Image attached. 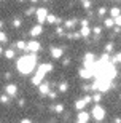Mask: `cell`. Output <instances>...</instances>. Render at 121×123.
Here are the masks:
<instances>
[{
  "mask_svg": "<svg viewBox=\"0 0 121 123\" xmlns=\"http://www.w3.org/2000/svg\"><path fill=\"white\" fill-rule=\"evenodd\" d=\"M16 66H18V70L21 74H30L32 69L35 67V56H32V55L23 56V58L18 61Z\"/></svg>",
  "mask_w": 121,
  "mask_h": 123,
  "instance_id": "6da1fadb",
  "label": "cell"
},
{
  "mask_svg": "<svg viewBox=\"0 0 121 123\" xmlns=\"http://www.w3.org/2000/svg\"><path fill=\"white\" fill-rule=\"evenodd\" d=\"M51 69H53V66H51V64H41L40 67H38V70H37L35 77L32 78V83H34V85H40L41 80H43V77H45V74L49 72Z\"/></svg>",
  "mask_w": 121,
  "mask_h": 123,
  "instance_id": "7a4b0ae2",
  "label": "cell"
},
{
  "mask_svg": "<svg viewBox=\"0 0 121 123\" xmlns=\"http://www.w3.org/2000/svg\"><path fill=\"white\" fill-rule=\"evenodd\" d=\"M91 114H92V117H94L96 120H104V117H105V110H104V107H100V105H96Z\"/></svg>",
  "mask_w": 121,
  "mask_h": 123,
  "instance_id": "3957f363",
  "label": "cell"
},
{
  "mask_svg": "<svg viewBox=\"0 0 121 123\" xmlns=\"http://www.w3.org/2000/svg\"><path fill=\"white\" fill-rule=\"evenodd\" d=\"M35 13H37V19H38V23H40V24H41V23H45L46 18H48V13H46V10H45V8H38Z\"/></svg>",
  "mask_w": 121,
  "mask_h": 123,
  "instance_id": "277c9868",
  "label": "cell"
},
{
  "mask_svg": "<svg viewBox=\"0 0 121 123\" xmlns=\"http://www.w3.org/2000/svg\"><path fill=\"white\" fill-rule=\"evenodd\" d=\"M27 51H38L40 50V43L38 42H35V40H32V42H29L27 43V48H26Z\"/></svg>",
  "mask_w": 121,
  "mask_h": 123,
  "instance_id": "5b68a950",
  "label": "cell"
},
{
  "mask_svg": "<svg viewBox=\"0 0 121 123\" xmlns=\"http://www.w3.org/2000/svg\"><path fill=\"white\" fill-rule=\"evenodd\" d=\"M41 31H43V29H41V26H40V24H38V26H34V27H32V31H30V35H32V37L40 35V34H41Z\"/></svg>",
  "mask_w": 121,
  "mask_h": 123,
  "instance_id": "8992f818",
  "label": "cell"
},
{
  "mask_svg": "<svg viewBox=\"0 0 121 123\" xmlns=\"http://www.w3.org/2000/svg\"><path fill=\"white\" fill-rule=\"evenodd\" d=\"M51 56H53L54 59H59V58L62 56V50H61V48H53V50H51Z\"/></svg>",
  "mask_w": 121,
  "mask_h": 123,
  "instance_id": "52a82bcc",
  "label": "cell"
},
{
  "mask_svg": "<svg viewBox=\"0 0 121 123\" xmlns=\"http://www.w3.org/2000/svg\"><path fill=\"white\" fill-rule=\"evenodd\" d=\"M88 120H89V114H86V112H80L78 114V122L80 123H85Z\"/></svg>",
  "mask_w": 121,
  "mask_h": 123,
  "instance_id": "ba28073f",
  "label": "cell"
},
{
  "mask_svg": "<svg viewBox=\"0 0 121 123\" xmlns=\"http://www.w3.org/2000/svg\"><path fill=\"white\" fill-rule=\"evenodd\" d=\"M5 90H6V93H8L10 96H14V94H16V91H18V88L14 86V85H8Z\"/></svg>",
  "mask_w": 121,
  "mask_h": 123,
  "instance_id": "9c48e42d",
  "label": "cell"
},
{
  "mask_svg": "<svg viewBox=\"0 0 121 123\" xmlns=\"http://www.w3.org/2000/svg\"><path fill=\"white\" fill-rule=\"evenodd\" d=\"M81 35H83V37H88V35H89V24L81 26Z\"/></svg>",
  "mask_w": 121,
  "mask_h": 123,
  "instance_id": "30bf717a",
  "label": "cell"
},
{
  "mask_svg": "<svg viewBox=\"0 0 121 123\" xmlns=\"http://www.w3.org/2000/svg\"><path fill=\"white\" fill-rule=\"evenodd\" d=\"M40 93L41 94H48L49 93V86L46 83H40Z\"/></svg>",
  "mask_w": 121,
  "mask_h": 123,
  "instance_id": "8fae6325",
  "label": "cell"
},
{
  "mask_svg": "<svg viewBox=\"0 0 121 123\" xmlns=\"http://www.w3.org/2000/svg\"><path fill=\"white\" fill-rule=\"evenodd\" d=\"M86 104H88V102H86L85 99H80V101H76V104H75V107H76V109H78V110H81V109H83V107H85Z\"/></svg>",
  "mask_w": 121,
  "mask_h": 123,
  "instance_id": "7c38bea8",
  "label": "cell"
},
{
  "mask_svg": "<svg viewBox=\"0 0 121 123\" xmlns=\"http://www.w3.org/2000/svg\"><path fill=\"white\" fill-rule=\"evenodd\" d=\"M67 88H69V85L65 82L59 83V91H61V93H65V91H67Z\"/></svg>",
  "mask_w": 121,
  "mask_h": 123,
  "instance_id": "4fadbf2b",
  "label": "cell"
},
{
  "mask_svg": "<svg viewBox=\"0 0 121 123\" xmlns=\"http://www.w3.org/2000/svg\"><path fill=\"white\" fill-rule=\"evenodd\" d=\"M110 14H112V18L120 16V8H112V10H110Z\"/></svg>",
  "mask_w": 121,
  "mask_h": 123,
  "instance_id": "5bb4252c",
  "label": "cell"
},
{
  "mask_svg": "<svg viewBox=\"0 0 121 123\" xmlns=\"http://www.w3.org/2000/svg\"><path fill=\"white\" fill-rule=\"evenodd\" d=\"M105 26H107V27H113V26H115V19H112V18L105 19Z\"/></svg>",
  "mask_w": 121,
  "mask_h": 123,
  "instance_id": "9a60e30c",
  "label": "cell"
},
{
  "mask_svg": "<svg viewBox=\"0 0 121 123\" xmlns=\"http://www.w3.org/2000/svg\"><path fill=\"white\" fill-rule=\"evenodd\" d=\"M46 21H48L49 24H54L56 21H58V19H56V16H54V14H48V18H46Z\"/></svg>",
  "mask_w": 121,
  "mask_h": 123,
  "instance_id": "2e32d148",
  "label": "cell"
},
{
  "mask_svg": "<svg viewBox=\"0 0 121 123\" xmlns=\"http://www.w3.org/2000/svg\"><path fill=\"white\" fill-rule=\"evenodd\" d=\"M73 26H75V19H73V21H72V19L65 21V27H67V29H72Z\"/></svg>",
  "mask_w": 121,
  "mask_h": 123,
  "instance_id": "e0dca14e",
  "label": "cell"
},
{
  "mask_svg": "<svg viewBox=\"0 0 121 123\" xmlns=\"http://www.w3.org/2000/svg\"><path fill=\"white\" fill-rule=\"evenodd\" d=\"M112 62H113V64H120V62H121V53H118V55L115 56V58H113Z\"/></svg>",
  "mask_w": 121,
  "mask_h": 123,
  "instance_id": "ac0fdd59",
  "label": "cell"
},
{
  "mask_svg": "<svg viewBox=\"0 0 121 123\" xmlns=\"http://www.w3.org/2000/svg\"><path fill=\"white\" fill-rule=\"evenodd\" d=\"M16 46H18V50H26V48H27V45L24 43V42H18Z\"/></svg>",
  "mask_w": 121,
  "mask_h": 123,
  "instance_id": "d6986e66",
  "label": "cell"
},
{
  "mask_svg": "<svg viewBox=\"0 0 121 123\" xmlns=\"http://www.w3.org/2000/svg\"><path fill=\"white\" fill-rule=\"evenodd\" d=\"M5 56H6L8 59H11V58L14 56V51L13 50H6V51H5Z\"/></svg>",
  "mask_w": 121,
  "mask_h": 123,
  "instance_id": "ffe728a7",
  "label": "cell"
},
{
  "mask_svg": "<svg viewBox=\"0 0 121 123\" xmlns=\"http://www.w3.org/2000/svg\"><path fill=\"white\" fill-rule=\"evenodd\" d=\"M62 110H64V105H62V104L56 105V112H58V114H61V112H62Z\"/></svg>",
  "mask_w": 121,
  "mask_h": 123,
  "instance_id": "44dd1931",
  "label": "cell"
},
{
  "mask_svg": "<svg viewBox=\"0 0 121 123\" xmlns=\"http://www.w3.org/2000/svg\"><path fill=\"white\" fill-rule=\"evenodd\" d=\"M13 26H14V27H19V26H21V19H14Z\"/></svg>",
  "mask_w": 121,
  "mask_h": 123,
  "instance_id": "7402d4cb",
  "label": "cell"
},
{
  "mask_svg": "<svg viewBox=\"0 0 121 123\" xmlns=\"http://www.w3.org/2000/svg\"><path fill=\"white\" fill-rule=\"evenodd\" d=\"M83 6H85V8H89L91 2H89V0H83Z\"/></svg>",
  "mask_w": 121,
  "mask_h": 123,
  "instance_id": "603a6c76",
  "label": "cell"
},
{
  "mask_svg": "<svg viewBox=\"0 0 121 123\" xmlns=\"http://www.w3.org/2000/svg\"><path fill=\"white\" fill-rule=\"evenodd\" d=\"M115 24H116V26H121V14L115 18Z\"/></svg>",
  "mask_w": 121,
  "mask_h": 123,
  "instance_id": "cb8c5ba5",
  "label": "cell"
},
{
  "mask_svg": "<svg viewBox=\"0 0 121 123\" xmlns=\"http://www.w3.org/2000/svg\"><path fill=\"white\" fill-rule=\"evenodd\" d=\"M113 48V43H107V46H105V51L107 53H110V50Z\"/></svg>",
  "mask_w": 121,
  "mask_h": 123,
  "instance_id": "d4e9b609",
  "label": "cell"
},
{
  "mask_svg": "<svg viewBox=\"0 0 121 123\" xmlns=\"http://www.w3.org/2000/svg\"><path fill=\"white\" fill-rule=\"evenodd\" d=\"M92 101L99 102V101H100V94H99V93H97V94H94V96H92Z\"/></svg>",
  "mask_w": 121,
  "mask_h": 123,
  "instance_id": "484cf974",
  "label": "cell"
},
{
  "mask_svg": "<svg viewBox=\"0 0 121 123\" xmlns=\"http://www.w3.org/2000/svg\"><path fill=\"white\" fill-rule=\"evenodd\" d=\"M105 11H107V10H105V8L102 6V8H99V11H97V13H99V16H102V14H105Z\"/></svg>",
  "mask_w": 121,
  "mask_h": 123,
  "instance_id": "4316f807",
  "label": "cell"
},
{
  "mask_svg": "<svg viewBox=\"0 0 121 123\" xmlns=\"http://www.w3.org/2000/svg\"><path fill=\"white\" fill-rule=\"evenodd\" d=\"M0 40L3 42V43H5V42H6V35H5L3 32H2V35H0Z\"/></svg>",
  "mask_w": 121,
  "mask_h": 123,
  "instance_id": "83f0119b",
  "label": "cell"
},
{
  "mask_svg": "<svg viewBox=\"0 0 121 123\" xmlns=\"http://www.w3.org/2000/svg\"><path fill=\"white\" fill-rule=\"evenodd\" d=\"M0 101H2L3 104H6V102H8V98H6V96H2V99H0Z\"/></svg>",
  "mask_w": 121,
  "mask_h": 123,
  "instance_id": "f1b7e54d",
  "label": "cell"
},
{
  "mask_svg": "<svg viewBox=\"0 0 121 123\" xmlns=\"http://www.w3.org/2000/svg\"><path fill=\"white\" fill-rule=\"evenodd\" d=\"M94 34H97V35H99V34H100V27H94Z\"/></svg>",
  "mask_w": 121,
  "mask_h": 123,
  "instance_id": "f546056e",
  "label": "cell"
},
{
  "mask_svg": "<svg viewBox=\"0 0 121 123\" xmlns=\"http://www.w3.org/2000/svg\"><path fill=\"white\" fill-rule=\"evenodd\" d=\"M85 101H86V102H88V104H89L91 101H92V98H89V96H86V98H85Z\"/></svg>",
  "mask_w": 121,
  "mask_h": 123,
  "instance_id": "4dcf8cb0",
  "label": "cell"
},
{
  "mask_svg": "<svg viewBox=\"0 0 121 123\" xmlns=\"http://www.w3.org/2000/svg\"><path fill=\"white\" fill-rule=\"evenodd\" d=\"M30 2H32V3H35V2H38V0H30Z\"/></svg>",
  "mask_w": 121,
  "mask_h": 123,
  "instance_id": "1f68e13d",
  "label": "cell"
},
{
  "mask_svg": "<svg viewBox=\"0 0 121 123\" xmlns=\"http://www.w3.org/2000/svg\"><path fill=\"white\" fill-rule=\"evenodd\" d=\"M19 2H24V0H19Z\"/></svg>",
  "mask_w": 121,
  "mask_h": 123,
  "instance_id": "d6a6232c",
  "label": "cell"
},
{
  "mask_svg": "<svg viewBox=\"0 0 121 123\" xmlns=\"http://www.w3.org/2000/svg\"><path fill=\"white\" fill-rule=\"evenodd\" d=\"M45 2H48V0H45Z\"/></svg>",
  "mask_w": 121,
  "mask_h": 123,
  "instance_id": "836d02e7",
  "label": "cell"
}]
</instances>
